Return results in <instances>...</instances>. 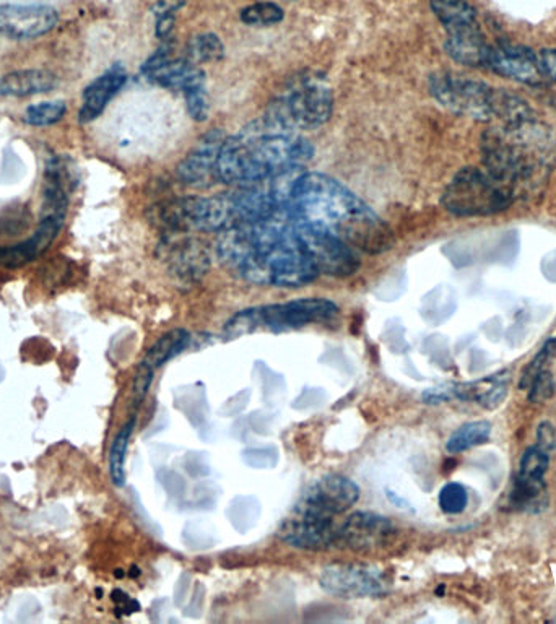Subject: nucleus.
Returning a JSON list of instances; mask_svg holds the SVG:
<instances>
[{
	"label": "nucleus",
	"mask_w": 556,
	"mask_h": 624,
	"mask_svg": "<svg viewBox=\"0 0 556 624\" xmlns=\"http://www.w3.org/2000/svg\"><path fill=\"white\" fill-rule=\"evenodd\" d=\"M516 202L513 192L493 178L487 169L467 166L457 171L443 195L441 204L454 217H491L508 210Z\"/></svg>",
	"instance_id": "423d86ee"
},
{
	"label": "nucleus",
	"mask_w": 556,
	"mask_h": 624,
	"mask_svg": "<svg viewBox=\"0 0 556 624\" xmlns=\"http://www.w3.org/2000/svg\"><path fill=\"white\" fill-rule=\"evenodd\" d=\"M360 488L342 475H327L309 486L295 507L319 516L335 517L357 504Z\"/></svg>",
	"instance_id": "ddd939ff"
},
{
	"label": "nucleus",
	"mask_w": 556,
	"mask_h": 624,
	"mask_svg": "<svg viewBox=\"0 0 556 624\" xmlns=\"http://www.w3.org/2000/svg\"><path fill=\"white\" fill-rule=\"evenodd\" d=\"M171 264H173L174 272H178L183 277H192V275L202 273L207 264V256L199 243L184 241L179 244L176 252L173 251Z\"/></svg>",
	"instance_id": "bb28decb"
},
{
	"label": "nucleus",
	"mask_w": 556,
	"mask_h": 624,
	"mask_svg": "<svg viewBox=\"0 0 556 624\" xmlns=\"http://www.w3.org/2000/svg\"><path fill=\"white\" fill-rule=\"evenodd\" d=\"M67 194L62 186V173L57 165L48 169V182L44 189L43 213L40 225L30 238L14 246L0 247V267L20 269L38 259L56 241L66 220Z\"/></svg>",
	"instance_id": "0eeeda50"
},
{
	"label": "nucleus",
	"mask_w": 556,
	"mask_h": 624,
	"mask_svg": "<svg viewBox=\"0 0 556 624\" xmlns=\"http://www.w3.org/2000/svg\"><path fill=\"white\" fill-rule=\"evenodd\" d=\"M283 12L280 5L274 2H257V4L244 7L239 13L241 22L249 26H272L282 22Z\"/></svg>",
	"instance_id": "c756f323"
},
{
	"label": "nucleus",
	"mask_w": 556,
	"mask_h": 624,
	"mask_svg": "<svg viewBox=\"0 0 556 624\" xmlns=\"http://www.w3.org/2000/svg\"><path fill=\"white\" fill-rule=\"evenodd\" d=\"M225 56V48L217 35L207 33L191 39L187 46L186 57L192 64L202 65L207 62H217Z\"/></svg>",
	"instance_id": "cd10ccee"
},
{
	"label": "nucleus",
	"mask_w": 556,
	"mask_h": 624,
	"mask_svg": "<svg viewBox=\"0 0 556 624\" xmlns=\"http://www.w3.org/2000/svg\"><path fill=\"white\" fill-rule=\"evenodd\" d=\"M430 4L448 36L480 28L477 10L467 0H430Z\"/></svg>",
	"instance_id": "5701e85b"
},
{
	"label": "nucleus",
	"mask_w": 556,
	"mask_h": 624,
	"mask_svg": "<svg viewBox=\"0 0 556 624\" xmlns=\"http://www.w3.org/2000/svg\"><path fill=\"white\" fill-rule=\"evenodd\" d=\"M337 312L339 308L329 299H295L290 303L270 304L238 312L226 322L225 334L236 338L262 329L270 332L301 329L305 325L332 321Z\"/></svg>",
	"instance_id": "39448f33"
},
{
	"label": "nucleus",
	"mask_w": 556,
	"mask_h": 624,
	"mask_svg": "<svg viewBox=\"0 0 556 624\" xmlns=\"http://www.w3.org/2000/svg\"><path fill=\"white\" fill-rule=\"evenodd\" d=\"M339 527L334 517L319 516L295 507L292 516L283 520L277 535L293 548L324 551L339 543Z\"/></svg>",
	"instance_id": "f8f14e48"
},
{
	"label": "nucleus",
	"mask_w": 556,
	"mask_h": 624,
	"mask_svg": "<svg viewBox=\"0 0 556 624\" xmlns=\"http://www.w3.org/2000/svg\"><path fill=\"white\" fill-rule=\"evenodd\" d=\"M57 87V77L43 69L15 70L0 77V96H33Z\"/></svg>",
	"instance_id": "412c9836"
},
{
	"label": "nucleus",
	"mask_w": 556,
	"mask_h": 624,
	"mask_svg": "<svg viewBox=\"0 0 556 624\" xmlns=\"http://www.w3.org/2000/svg\"><path fill=\"white\" fill-rule=\"evenodd\" d=\"M189 340H191V335L187 334L186 330H171L168 334L158 338L157 343L147 351L145 360L142 363L155 371L163 364L168 363L171 358L179 355L189 345Z\"/></svg>",
	"instance_id": "b1692460"
},
{
	"label": "nucleus",
	"mask_w": 556,
	"mask_h": 624,
	"mask_svg": "<svg viewBox=\"0 0 556 624\" xmlns=\"http://www.w3.org/2000/svg\"><path fill=\"white\" fill-rule=\"evenodd\" d=\"M218 234V259L246 282L300 288L319 277L296 234L290 208Z\"/></svg>",
	"instance_id": "f257e3e1"
},
{
	"label": "nucleus",
	"mask_w": 556,
	"mask_h": 624,
	"mask_svg": "<svg viewBox=\"0 0 556 624\" xmlns=\"http://www.w3.org/2000/svg\"><path fill=\"white\" fill-rule=\"evenodd\" d=\"M430 93L443 108L457 116L493 122L500 90L464 75L438 72L430 77Z\"/></svg>",
	"instance_id": "1a4fd4ad"
},
{
	"label": "nucleus",
	"mask_w": 556,
	"mask_h": 624,
	"mask_svg": "<svg viewBox=\"0 0 556 624\" xmlns=\"http://www.w3.org/2000/svg\"><path fill=\"white\" fill-rule=\"evenodd\" d=\"M127 82V75L122 67L114 65L106 70L105 74L95 78L85 91H83L82 108H80L79 119L83 124L95 121L108 106L109 101L118 95Z\"/></svg>",
	"instance_id": "a211bd4d"
},
{
	"label": "nucleus",
	"mask_w": 556,
	"mask_h": 624,
	"mask_svg": "<svg viewBox=\"0 0 556 624\" xmlns=\"http://www.w3.org/2000/svg\"><path fill=\"white\" fill-rule=\"evenodd\" d=\"M152 377L153 369L148 368L144 363H140L134 381V394L137 402H140V400L144 399L145 395H147L148 387L152 384Z\"/></svg>",
	"instance_id": "c9c22d12"
},
{
	"label": "nucleus",
	"mask_w": 556,
	"mask_h": 624,
	"mask_svg": "<svg viewBox=\"0 0 556 624\" xmlns=\"http://www.w3.org/2000/svg\"><path fill=\"white\" fill-rule=\"evenodd\" d=\"M452 399H454V384H443V386L435 387V389H428L423 394V400L426 403H431V405L448 402Z\"/></svg>",
	"instance_id": "58836bf2"
},
{
	"label": "nucleus",
	"mask_w": 556,
	"mask_h": 624,
	"mask_svg": "<svg viewBox=\"0 0 556 624\" xmlns=\"http://www.w3.org/2000/svg\"><path fill=\"white\" fill-rule=\"evenodd\" d=\"M438 503L446 514H461L469 504V494L461 483H448L439 491Z\"/></svg>",
	"instance_id": "7c9ffc66"
},
{
	"label": "nucleus",
	"mask_w": 556,
	"mask_h": 624,
	"mask_svg": "<svg viewBox=\"0 0 556 624\" xmlns=\"http://www.w3.org/2000/svg\"><path fill=\"white\" fill-rule=\"evenodd\" d=\"M394 535V525L387 517L373 512H355L339 527L337 546L355 551L381 548Z\"/></svg>",
	"instance_id": "dca6fc26"
},
{
	"label": "nucleus",
	"mask_w": 556,
	"mask_h": 624,
	"mask_svg": "<svg viewBox=\"0 0 556 624\" xmlns=\"http://www.w3.org/2000/svg\"><path fill=\"white\" fill-rule=\"evenodd\" d=\"M483 165L514 197L539 192L556 165V135L535 114L496 121L482 135Z\"/></svg>",
	"instance_id": "20e7f679"
},
{
	"label": "nucleus",
	"mask_w": 556,
	"mask_h": 624,
	"mask_svg": "<svg viewBox=\"0 0 556 624\" xmlns=\"http://www.w3.org/2000/svg\"><path fill=\"white\" fill-rule=\"evenodd\" d=\"M67 106L64 101H43L33 104L25 111L23 121L35 127L53 126L66 116Z\"/></svg>",
	"instance_id": "c85d7f7f"
},
{
	"label": "nucleus",
	"mask_w": 556,
	"mask_h": 624,
	"mask_svg": "<svg viewBox=\"0 0 556 624\" xmlns=\"http://www.w3.org/2000/svg\"><path fill=\"white\" fill-rule=\"evenodd\" d=\"M487 69L529 87H542L545 83L537 52L522 44L508 41L491 44Z\"/></svg>",
	"instance_id": "4468645a"
},
{
	"label": "nucleus",
	"mask_w": 556,
	"mask_h": 624,
	"mask_svg": "<svg viewBox=\"0 0 556 624\" xmlns=\"http://www.w3.org/2000/svg\"><path fill=\"white\" fill-rule=\"evenodd\" d=\"M540 69L548 80L556 83V49H542L537 52Z\"/></svg>",
	"instance_id": "4c0bfd02"
},
{
	"label": "nucleus",
	"mask_w": 556,
	"mask_h": 624,
	"mask_svg": "<svg viewBox=\"0 0 556 624\" xmlns=\"http://www.w3.org/2000/svg\"><path fill=\"white\" fill-rule=\"evenodd\" d=\"M225 135L220 130H212L204 139L197 143V147L184 158L179 165L178 176L186 186L210 187L218 178V155L222 150Z\"/></svg>",
	"instance_id": "f3484780"
},
{
	"label": "nucleus",
	"mask_w": 556,
	"mask_h": 624,
	"mask_svg": "<svg viewBox=\"0 0 556 624\" xmlns=\"http://www.w3.org/2000/svg\"><path fill=\"white\" fill-rule=\"evenodd\" d=\"M59 13L49 5H0V36L33 39L54 30Z\"/></svg>",
	"instance_id": "2eb2a0df"
},
{
	"label": "nucleus",
	"mask_w": 556,
	"mask_h": 624,
	"mask_svg": "<svg viewBox=\"0 0 556 624\" xmlns=\"http://www.w3.org/2000/svg\"><path fill=\"white\" fill-rule=\"evenodd\" d=\"M288 205L296 221L334 234L353 251L381 254L394 246L391 228L373 208L327 174H298Z\"/></svg>",
	"instance_id": "f03ea898"
},
{
	"label": "nucleus",
	"mask_w": 556,
	"mask_h": 624,
	"mask_svg": "<svg viewBox=\"0 0 556 624\" xmlns=\"http://www.w3.org/2000/svg\"><path fill=\"white\" fill-rule=\"evenodd\" d=\"M295 220V218H293ZM295 230L309 260L319 275L350 277L358 270V257L352 247L334 234L295 220Z\"/></svg>",
	"instance_id": "9d476101"
},
{
	"label": "nucleus",
	"mask_w": 556,
	"mask_h": 624,
	"mask_svg": "<svg viewBox=\"0 0 556 624\" xmlns=\"http://www.w3.org/2000/svg\"><path fill=\"white\" fill-rule=\"evenodd\" d=\"M556 351V337L548 338L547 342L543 343V347L540 348L539 353L535 355L534 360L527 364V368L522 373L521 381H519V387L524 390H529L532 386L535 377L539 376L545 369V364L552 360V356Z\"/></svg>",
	"instance_id": "2f4dec72"
},
{
	"label": "nucleus",
	"mask_w": 556,
	"mask_h": 624,
	"mask_svg": "<svg viewBox=\"0 0 556 624\" xmlns=\"http://www.w3.org/2000/svg\"><path fill=\"white\" fill-rule=\"evenodd\" d=\"M184 98H186L187 111L196 121H205L209 117V93H207L205 83H200L197 87L187 90L184 93Z\"/></svg>",
	"instance_id": "72a5a7b5"
},
{
	"label": "nucleus",
	"mask_w": 556,
	"mask_h": 624,
	"mask_svg": "<svg viewBox=\"0 0 556 624\" xmlns=\"http://www.w3.org/2000/svg\"><path fill=\"white\" fill-rule=\"evenodd\" d=\"M319 584L327 594L344 598L379 597L389 590L383 571L363 564H331L322 569Z\"/></svg>",
	"instance_id": "9b49d317"
},
{
	"label": "nucleus",
	"mask_w": 556,
	"mask_h": 624,
	"mask_svg": "<svg viewBox=\"0 0 556 624\" xmlns=\"http://www.w3.org/2000/svg\"><path fill=\"white\" fill-rule=\"evenodd\" d=\"M135 420L132 418L124 428L116 434L111 449H109V475L114 485L124 486L126 483V455L134 431Z\"/></svg>",
	"instance_id": "a878e982"
},
{
	"label": "nucleus",
	"mask_w": 556,
	"mask_h": 624,
	"mask_svg": "<svg viewBox=\"0 0 556 624\" xmlns=\"http://www.w3.org/2000/svg\"><path fill=\"white\" fill-rule=\"evenodd\" d=\"M548 465H550L548 452L543 451L539 446L529 447L522 455L519 473L527 477H545Z\"/></svg>",
	"instance_id": "473e14b6"
},
{
	"label": "nucleus",
	"mask_w": 556,
	"mask_h": 624,
	"mask_svg": "<svg viewBox=\"0 0 556 624\" xmlns=\"http://www.w3.org/2000/svg\"><path fill=\"white\" fill-rule=\"evenodd\" d=\"M444 49L448 56L457 64L474 67V69H487L488 56H490L491 44L483 35L482 28L469 31L464 35L446 36Z\"/></svg>",
	"instance_id": "aec40b11"
},
{
	"label": "nucleus",
	"mask_w": 556,
	"mask_h": 624,
	"mask_svg": "<svg viewBox=\"0 0 556 624\" xmlns=\"http://www.w3.org/2000/svg\"><path fill=\"white\" fill-rule=\"evenodd\" d=\"M508 506L517 512L539 514L548 507L547 483L543 477H527L517 473L508 494Z\"/></svg>",
	"instance_id": "4be33fe9"
},
{
	"label": "nucleus",
	"mask_w": 556,
	"mask_h": 624,
	"mask_svg": "<svg viewBox=\"0 0 556 624\" xmlns=\"http://www.w3.org/2000/svg\"><path fill=\"white\" fill-rule=\"evenodd\" d=\"M537 446L543 449V451L548 452V454L555 451L556 429L552 423L543 421L542 425L539 426V431H537Z\"/></svg>",
	"instance_id": "e433bc0d"
},
{
	"label": "nucleus",
	"mask_w": 556,
	"mask_h": 624,
	"mask_svg": "<svg viewBox=\"0 0 556 624\" xmlns=\"http://www.w3.org/2000/svg\"><path fill=\"white\" fill-rule=\"evenodd\" d=\"M508 376V371H500L478 381L454 384V399L477 402L478 405L493 410L500 407L508 395Z\"/></svg>",
	"instance_id": "6ab92c4d"
},
{
	"label": "nucleus",
	"mask_w": 556,
	"mask_h": 624,
	"mask_svg": "<svg viewBox=\"0 0 556 624\" xmlns=\"http://www.w3.org/2000/svg\"><path fill=\"white\" fill-rule=\"evenodd\" d=\"M184 4L186 0H160L155 9V15H176Z\"/></svg>",
	"instance_id": "ea45409f"
},
{
	"label": "nucleus",
	"mask_w": 556,
	"mask_h": 624,
	"mask_svg": "<svg viewBox=\"0 0 556 624\" xmlns=\"http://www.w3.org/2000/svg\"><path fill=\"white\" fill-rule=\"evenodd\" d=\"M334 96L324 78L305 75L296 78L278 96L267 113L296 130L318 129L332 116Z\"/></svg>",
	"instance_id": "6e6552de"
},
{
	"label": "nucleus",
	"mask_w": 556,
	"mask_h": 624,
	"mask_svg": "<svg viewBox=\"0 0 556 624\" xmlns=\"http://www.w3.org/2000/svg\"><path fill=\"white\" fill-rule=\"evenodd\" d=\"M490 436V421H470L451 434V438L446 442V451L449 454H461V452L469 451L472 447L482 446L490 439Z\"/></svg>",
	"instance_id": "393cba45"
},
{
	"label": "nucleus",
	"mask_w": 556,
	"mask_h": 624,
	"mask_svg": "<svg viewBox=\"0 0 556 624\" xmlns=\"http://www.w3.org/2000/svg\"><path fill=\"white\" fill-rule=\"evenodd\" d=\"M313 153L300 130L265 113L225 139L218 155V178L233 186L256 184L300 171Z\"/></svg>",
	"instance_id": "7ed1b4c3"
},
{
	"label": "nucleus",
	"mask_w": 556,
	"mask_h": 624,
	"mask_svg": "<svg viewBox=\"0 0 556 624\" xmlns=\"http://www.w3.org/2000/svg\"><path fill=\"white\" fill-rule=\"evenodd\" d=\"M555 394V381L550 371L543 369L539 376L535 377L532 386L529 387V402L542 403L552 399Z\"/></svg>",
	"instance_id": "f704fd0d"
}]
</instances>
